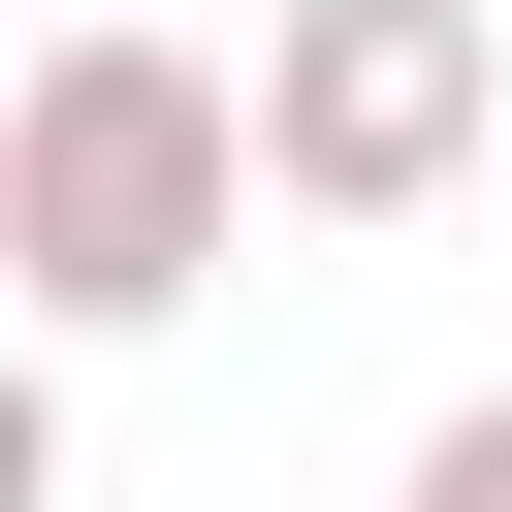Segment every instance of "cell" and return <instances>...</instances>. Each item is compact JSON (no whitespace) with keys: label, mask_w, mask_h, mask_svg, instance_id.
<instances>
[{"label":"cell","mask_w":512,"mask_h":512,"mask_svg":"<svg viewBox=\"0 0 512 512\" xmlns=\"http://www.w3.org/2000/svg\"><path fill=\"white\" fill-rule=\"evenodd\" d=\"M224 224H256V64H224V32H32V96H0V256H32V320L128 352V320L224 288Z\"/></svg>","instance_id":"obj_1"},{"label":"cell","mask_w":512,"mask_h":512,"mask_svg":"<svg viewBox=\"0 0 512 512\" xmlns=\"http://www.w3.org/2000/svg\"><path fill=\"white\" fill-rule=\"evenodd\" d=\"M256 192H288V224H448V192H512V32H480V0H256Z\"/></svg>","instance_id":"obj_2"},{"label":"cell","mask_w":512,"mask_h":512,"mask_svg":"<svg viewBox=\"0 0 512 512\" xmlns=\"http://www.w3.org/2000/svg\"><path fill=\"white\" fill-rule=\"evenodd\" d=\"M384 512H512V384H480V416H416V480H384Z\"/></svg>","instance_id":"obj_3"},{"label":"cell","mask_w":512,"mask_h":512,"mask_svg":"<svg viewBox=\"0 0 512 512\" xmlns=\"http://www.w3.org/2000/svg\"><path fill=\"white\" fill-rule=\"evenodd\" d=\"M64 32H192V0H64Z\"/></svg>","instance_id":"obj_4"}]
</instances>
